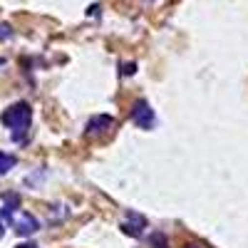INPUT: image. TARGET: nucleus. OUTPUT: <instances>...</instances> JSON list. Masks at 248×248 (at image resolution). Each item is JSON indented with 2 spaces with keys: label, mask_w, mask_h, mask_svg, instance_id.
<instances>
[{
  "label": "nucleus",
  "mask_w": 248,
  "mask_h": 248,
  "mask_svg": "<svg viewBox=\"0 0 248 248\" xmlns=\"http://www.w3.org/2000/svg\"><path fill=\"white\" fill-rule=\"evenodd\" d=\"M132 119H134L137 127H141V129H152V127H154V122H156L154 109H152L144 99L134 102V107H132Z\"/></svg>",
  "instance_id": "nucleus-2"
},
{
  "label": "nucleus",
  "mask_w": 248,
  "mask_h": 248,
  "mask_svg": "<svg viewBox=\"0 0 248 248\" xmlns=\"http://www.w3.org/2000/svg\"><path fill=\"white\" fill-rule=\"evenodd\" d=\"M15 156L13 154H5V152H0V176H3V174H8L13 167H15Z\"/></svg>",
  "instance_id": "nucleus-6"
},
{
  "label": "nucleus",
  "mask_w": 248,
  "mask_h": 248,
  "mask_svg": "<svg viewBox=\"0 0 248 248\" xmlns=\"http://www.w3.org/2000/svg\"><path fill=\"white\" fill-rule=\"evenodd\" d=\"M112 127V117L109 114H94L90 122H87V134H102L105 129Z\"/></svg>",
  "instance_id": "nucleus-4"
},
{
  "label": "nucleus",
  "mask_w": 248,
  "mask_h": 248,
  "mask_svg": "<svg viewBox=\"0 0 248 248\" xmlns=\"http://www.w3.org/2000/svg\"><path fill=\"white\" fill-rule=\"evenodd\" d=\"M132 218H134V223H129V221H124V223H122V233L139 238V236H141V229L147 226V221H144L141 216H134V214H132Z\"/></svg>",
  "instance_id": "nucleus-5"
},
{
  "label": "nucleus",
  "mask_w": 248,
  "mask_h": 248,
  "mask_svg": "<svg viewBox=\"0 0 248 248\" xmlns=\"http://www.w3.org/2000/svg\"><path fill=\"white\" fill-rule=\"evenodd\" d=\"M37 229H40V223H37V218H35L32 214H20V216L15 218V231H17L20 236H32Z\"/></svg>",
  "instance_id": "nucleus-3"
},
{
  "label": "nucleus",
  "mask_w": 248,
  "mask_h": 248,
  "mask_svg": "<svg viewBox=\"0 0 248 248\" xmlns=\"http://www.w3.org/2000/svg\"><path fill=\"white\" fill-rule=\"evenodd\" d=\"M186 248H199V246H186Z\"/></svg>",
  "instance_id": "nucleus-9"
},
{
  "label": "nucleus",
  "mask_w": 248,
  "mask_h": 248,
  "mask_svg": "<svg viewBox=\"0 0 248 248\" xmlns=\"http://www.w3.org/2000/svg\"><path fill=\"white\" fill-rule=\"evenodd\" d=\"M17 248H37V246H32V243H20Z\"/></svg>",
  "instance_id": "nucleus-8"
},
{
  "label": "nucleus",
  "mask_w": 248,
  "mask_h": 248,
  "mask_svg": "<svg viewBox=\"0 0 248 248\" xmlns=\"http://www.w3.org/2000/svg\"><path fill=\"white\" fill-rule=\"evenodd\" d=\"M0 122H3L8 129L15 132V139H20V132H28L30 122H32V109H30L28 102H15V105H10L3 114H0Z\"/></svg>",
  "instance_id": "nucleus-1"
},
{
  "label": "nucleus",
  "mask_w": 248,
  "mask_h": 248,
  "mask_svg": "<svg viewBox=\"0 0 248 248\" xmlns=\"http://www.w3.org/2000/svg\"><path fill=\"white\" fill-rule=\"evenodd\" d=\"M10 37V28L8 25H0V40H8Z\"/></svg>",
  "instance_id": "nucleus-7"
}]
</instances>
